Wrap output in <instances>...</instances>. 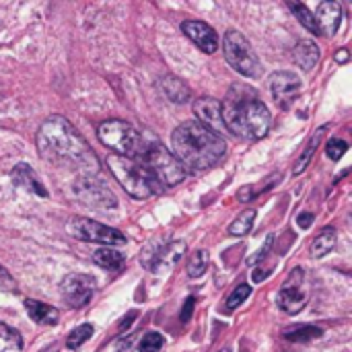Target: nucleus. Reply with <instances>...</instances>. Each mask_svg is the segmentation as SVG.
I'll list each match as a JSON object with an SVG mask.
<instances>
[{"instance_id":"nucleus-1","label":"nucleus","mask_w":352,"mask_h":352,"mask_svg":"<svg viewBox=\"0 0 352 352\" xmlns=\"http://www.w3.org/2000/svg\"><path fill=\"white\" fill-rule=\"evenodd\" d=\"M37 148L43 159L74 167L80 175L99 173V159L76 128L62 116L47 118L37 130Z\"/></svg>"},{"instance_id":"nucleus-2","label":"nucleus","mask_w":352,"mask_h":352,"mask_svg":"<svg viewBox=\"0 0 352 352\" xmlns=\"http://www.w3.org/2000/svg\"><path fill=\"white\" fill-rule=\"evenodd\" d=\"M221 111L227 132L245 140H262L272 126L268 105L260 99L256 89L243 82H235L227 91Z\"/></svg>"},{"instance_id":"nucleus-3","label":"nucleus","mask_w":352,"mask_h":352,"mask_svg":"<svg viewBox=\"0 0 352 352\" xmlns=\"http://www.w3.org/2000/svg\"><path fill=\"white\" fill-rule=\"evenodd\" d=\"M171 153L184 169L204 171L221 163L227 155V142L196 120L179 124L171 134Z\"/></svg>"},{"instance_id":"nucleus-4","label":"nucleus","mask_w":352,"mask_h":352,"mask_svg":"<svg viewBox=\"0 0 352 352\" xmlns=\"http://www.w3.org/2000/svg\"><path fill=\"white\" fill-rule=\"evenodd\" d=\"M107 165H109V171L116 175V179L122 184V188L134 200H146V198H151V196L161 192L159 182L140 163H136L134 159L109 155L107 157Z\"/></svg>"},{"instance_id":"nucleus-5","label":"nucleus","mask_w":352,"mask_h":352,"mask_svg":"<svg viewBox=\"0 0 352 352\" xmlns=\"http://www.w3.org/2000/svg\"><path fill=\"white\" fill-rule=\"evenodd\" d=\"M138 163L163 186H177L179 182H184V177L188 173L184 169V165L175 159V155L157 140H153L140 148Z\"/></svg>"},{"instance_id":"nucleus-6","label":"nucleus","mask_w":352,"mask_h":352,"mask_svg":"<svg viewBox=\"0 0 352 352\" xmlns=\"http://www.w3.org/2000/svg\"><path fill=\"white\" fill-rule=\"evenodd\" d=\"M223 54L227 58V62L231 64L233 70H237L239 74H243L245 78H260L264 68H262V62L256 54V50L252 47L250 39L235 31V29H229L223 37Z\"/></svg>"},{"instance_id":"nucleus-7","label":"nucleus","mask_w":352,"mask_h":352,"mask_svg":"<svg viewBox=\"0 0 352 352\" xmlns=\"http://www.w3.org/2000/svg\"><path fill=\"white\" fill-rule=\"evenodd\" d=\"M97 136L101 144L113 151V155L126 157V159L138 157L140 148L144 146L140 132L130 122H124V120H105L97 128Z\"/></svg>"},{"instance_id":"nucleus-8","label":"nucleus","mask_w":352,"mask_h":352,"mask_svg":"<svg viewBox=\"0 0 352 352\" xmlns=\"http://www.w3.org/2000/svg\"><path fill=\"white\" fill-rule=\"evenodd\" d=\"M70 196L80 202L82 206L95 208V210H116L118 208V198L116 194L101 184L99 179H95V175H78L72 184H70Z\"/></svg>"},{"instance_id":"nucleus-9","label":"nucleus","mask_w":352,"mask_h":352,"mask_svg":"<svg viewBox=\"0 0 352 352\" xmlns=\"http://www.w3.org/2000/svg\"><path fill=\"white\" fill-rule=\"evenodd\" d=\"M66 231L80 241H89V243H99L105 248H116V245H124L126 237L122 231L107 227L103 223H97L93 219H85V217H76L70 219L66 225Z\"/></svg>"},{"instance_id":"nucleus-10","label":"nucleus","mask_w":352,"mask_h":352,"mask_svg":"<svg viewBox=\"0 0 352 352\" xmlns=\"http://www.w3.org/2000/svg\"><path fill=\"white\" fill-rule=\"evenodd\" d=\"M309 295H311V289H309V280H307L305 270L295 268L289 274V278L283 283V287L278 289L276 303H278L280 311H285L287 316H297L307 307Z\"/></svg>"},{"instance_id":"nucleus-11","label":"nucleus","mask_w":352,"mask_h":352,"mask_svg":"<svg viewBox=\"0 0 352 352\" xmlns=\"http://www.w3.org/2000/svg\"><path fill=\"white\" fill-rule=\"evenodd\" d=\"M270 93L274 97V103L280 107V109H291L293 103L299 99L301 95V78L291 72V70H278V72H272L270 74Z\"/></svg>"},{"instance_id":"nucleus-12","label":"nucleus","mask_w":352,"mask_h":352,"mask_svg":"<svg viewBox=\"0 0 352 352\" xmlns=\"http://www.w3.org/2000/svg\"><path fill=\"white\" fill-rule=\"evenodd\" d=\"M95 278L89 276V274H80V272H74V274H68L62 285H60V291H62V297L64 301L72 307V309H80L85 307L93 295H95Z\"/></svg>"},{"instance_id":"nucleus-13","label":"nucleus","mask_w":352,"mask_h":352,"mask_svg":"<svg viewBox=\"0 0 352 352\" xmlns=\"http://www.w3.org/2000/svg\"><path fill=\"white\" fill-rule=\"evenodd\" d=\"M182 31L186 37H190L202 52L206 54H214L219 50V35L217 31L204 23V21H184L182 23Z\"/></svg>"},{"instance_id":"nucleus-14","label":"nucleus","mask_w":352,"mask_h":352,"mask_svg":"<svg viewBox=\"0 0 352 352\" xmlns=\"http://www.w3.org/2000/svg\"><path fill=\"white\" fill-rule=\"evenodd\" d=\"M194 113L198 116L196 122H200L202 126H206L214 134L227 132L225 122H223L221 101H217L214 97H200V99H196L194 101Z\"/></svg>"},{"instance_id":"nucleus-15","label":"nucleus","mask_w":352,"mask_h":352,"mask_svg":"<svg viewBox=\"0 0 352 352\" xmlns=\"http://www.w3.org/2000/svg\"><path fill=\"white\" fill-rule=\"evenodd\" d=\"M314 16H316L320 33L332 37L338 33L340 23H342V6L338 2H322Z\"/></svg>"},{"instance_id":"nucleus-16","label":"nucleus","mask_w":352,"mask_h":352,"mask_svg":"<svg viewBox=\"0 0 352 352\" xmlns=\"http://www.w3.org/2000/svg\"><path fill=\"white\" fill-rule=\"evenodd\" d=\"M12 184L19 188V190H25L33 196H39V198H47V190L45 186L41 184V179L37 177V173L27 165V163H16L12 173Z\"/></svg>"},{"instance_id":"nucleus-17","label":"nucleus","mask_w":352,"mask_h":352,"mask_svg":"<svg viewBox=\"0 0 352 352\" xmlns=\"http://www.w3.org/2000/svg\"><path fill=\"white\" fill-rule=\"evenodd\" d=\"M184 254H186V241H171L153 254V260L146 264V268H151L153 272H163V270L175 266Z\"/></svg>"},{"instance_id":"nucleus-18","label":"nucleus","mask_w":352,"mask_h":352,"mask_svg":"<svg viewBox=\"0 0 352 352\" xmlns=\"http://www.w3.org/2000/svg\"><path fill=\"white\" fill-rule=\"evenodd\" d=\"M159 87H161L163 95H165L169 101H173V103H188L190 97H192L190 87H188L182 78H177V76H173V74L163 76V78L159 80Z\"/></svg>"},{"instance_id":"nucleus-19","label":"nucleus","mask_w":352,"mask_h":352,"mask_svg":"<svg viewBox=\"0 0 352 352\" xmlns=\"http://www.w3.org/2000/svg\"><path fill=\"white\" fill-rule=\"evenodd\" d=\"M293 58L303 70H314V66L320 62V47L311 39H301L293 50Z\"/></svg>"},{"instance_id":"nucleus-20","label":"nucleus","mask_w":352,"mask_h":352,"mask_svg":"<svg viewBox=\"0 0 352 352\" xmlns=\"http://www.w3.org/2000/svg\"><path fill=\"white\" fill-rule=\"evenodd\" d=\"M23 303H25L29 318L35 324H41V326H56L58 324V311L52 305L41 303V301H33V299H25Z\"/></svg>"},{"instance_id":"nucleus-21","label":"nucleus","mask_w":352,"mask_h":352,"mask_svg":"<svg viewBox=\"0 0 352 352\" xmlns=\"http://www.w3.org/2000/svg\"><path fill=\"white\" fill-rule=\"evenodd\" d=\"M336 241H338V235L332 227H326L314 241H311V258H324L328 256L334 248H336Z\"/></svg>"},{"instance_id":"nucleus-22","label":"nucleus","mask_w":352,"mask_h":352,"mask_svg":"<svg viewBox=\"0 0 352 352\" xmlns=\"http://www.w3.org/2000/svg\"><path fill=\"white\" fill-rule=\"evenodd\" d=\"M93 260L97 266L105 268V270H120L126 262V258L122 256V252L113 250V248H101L93 254Z\"/></svg>"},{"instance_id":"nucleus-23","label":"nucleus","mask_w":352,"mask_h":352,"mask_svg":"<svg viewBox=\"0 0 352 352\" xmlns=\"http://www.w3.org/2000/svg\"><path fill=\"white\" fill-rule=\"evenodd\" d=\"M328 128L326 126H322L320 130H316V134L311 136V140H309V144L305 146V151H303V155L297 159V163H295V169H293V173L295 175H301L305 169H307V165L311 163V159H314V155H316V151H318V146H320V140L324 138V132H326Z\"/></svg>"},{"instance_id":"nucleus-24","label":"nucleus","mask_w":352,"mask_h":352,"mask_svg":"<svg viewBox=\"0 0 352 352\" xmlns=\"http://www.w3.org/2000/svg\"><path fill=\"white\" fill-rule=\"evenodd\" d=\"M322 328H316V326H295V328H289L285 332V338L289 342H295V344H303V342H311L316 338H322Z\"/></svg>"},{"instance_id":"nucleus-25","label":"nucleus","mask_w":352,"mask_h":352,"mask_svg":"<svg viewBox=\"0 0 352 352\" xmlns=\"http://www.w3.org/2000/svg\"><path fill=\"white\" fill-rule=\"evenodd\" d=\"M210 264V254L206 250H196L190 260H188V276L190 278H200L208 270Z\"/></svg>"},{"instance_id":"nucleus-26","label":"nucleus","mask_w":352,"mask_h":352,"mask_svg":"<svg viewBox=\"0 0 352 352\" xmlns=\"http://www.w3.org/2000/svg\"><path fill=\"white\" fill-rule=\"evenodd\" d=\"M0 352H23L21 334L4 324H0Z\"/></svg>"},{"instance_id":"nucleus-27","label":"nucleus","mask_w":352,"mask_h":352,"mask_svg":"<svg viewBox=\"0 0 352 352\" xmlns=\"http://www.w3.org/2000/svg\"><path fill=\"white\" fill-rule=\"evenodd\" d=\"M256 210H243L241 214H237V219L231 223V227H229V233L233 235V237H243V235H248L250 231H252V227H254V223H256Z\"/></svg>"},{"instance_id":"nucleus-28","label":"nucleus","mask_w":352,"mask_h":352,"mask_svg":"<svg viewBox=\"0 0 352 352\" xmlns=\"http://www.w3.org/2000/svg\"><path fill=\"white\" fill-rule=\"evenodd\" d=\"M289 8L293 10V14L297 16V21H299L307 31H311V33L320 35V29H318L316 16L311 14V10H309L305 4H301V2H289Z\"/></svg>"},{"instance_id":"nucleus-29","label":"nucleus","mask_w":352,"mask_h":352,"mask_svg":"<svg viewBox=\"0 0 352 352\" xmlns=\"http://www.w3.org/2000/svg\"><path fill=\"white\" fill-rule=\"evenodd\" d=\"M93 326L91 324H82V326H78L76 330H72V334L68 336V340H66V349L68 351H78L91 336H93Z\"/></svg>"},{"instance_id":"nucleus-30","label":"nucleus","mask_w":352,"mask_h":352,"mask_svg":"<svg viewBox=\"0 0 352 352\" xmlns=\"http://www.w3.org/2000/svg\"><path fill=\"white\" fill-rule=\"evenodd\" d=\"M163 346H165V338L159 332H148L140 338L138 352H161Z\"/></svg>"},{"instance_id":"nucleus-31","label":"nucleus","mask_w":352,"mask_h":352,"mask_svg":"<svg viewBox=\"0 0 352 352\" xmlns=\"http://www.w3.org/2000/svg\"><path fill=\"white\" fill-rule=\"evenodd\" d=\"M252 295V287L250 285H239L229 297H227V311H235L237 307H241L245 303V299Z\"/></svg>"},{"instance_id":"nucleus-32","label":"nucleus","mask_w":352,"mask_h":352,"mask_svg":"<svg viewBox=\"0 0 352 352\" xmlns=\"http://www.w3.org/2000/svg\"><path fill=\"white\" fill-rule=\"evenodd\" d=\"M346 148H349V144H346L344 140H340V138H332V140L328 142V146H326V155H328L332 161H340V159L344 157Z\"/></svg>"},{"instance_id":"nucleus-33","label":"nucleus","mask_w":352,"mask_h":352,"mask_svg":"<svg viewBox=\"0 0 352 352\" xmlns=\"http://www.w3.org/2000/svg\"><path fill=\"white\" fill-rule=\"evenodd\" d=\"M258 196V192L254 190V186H243L239 192H237V198L241 200V202H250V200H254Z\"/></svg>"},{"instance_id":"nucleus-34","label":"nucleus","mask_w":352,"mask_h":352,"mask_svg":"<svg viewBox=\"0 0 352 352\" xmlns=\"http://www.w3.org/2000/svg\"><path fill=\"white\" fill-rule=\"evenodd\" d=\"M194 305H196V299H194V297H188V301L184 303V309H182V322H184V324L192 318Z\"/></svg>"},{"instance_id":"nucleus-35","label":"nucleus","mask_w":352,"mask_h":352,"mask_svg":"<svg viewBox=\"0 0 352 352\" xmlns=\"http://www.w3.org/2000/svg\"><path fill=\"white\" fill-rule=\"evenodd\" d=\"M0 287H2V289H10V291L14 289V283H12L10 274H8L2 266H0Z\"/></svg>"},{"instance_id":"nucleus-36","label":"nucleus","mask_w":352,"mask_h":352,"mask_svg":"<svg viewBox=\"0 0 352 352\" xmlns=\"http://www.w3.org/2000/svg\"><path fill=\"white\" fill-rule=\"evenodd\" d=\"M311 223H314V214H309V212H301V214L297 217V225H299L301 229H309Z\"/></svg>"},{"instance_id":"nucleus-37","label":"nucleus","mask_w":352,"mask_h":352,"mask_svg":"<svg viewBox=\"0 0 352 352\" xmlns=\"http://www.w3.org/2000/svg\"><path fill=\"white\" fill-rule=\"evenodd\" d=\"M136 316H138V314H136V311H130V314H128V316H126V320H124V322H122V326H120V330H122V332H126V330H128V328H130V324H132V322H134V320H136Z\"/></svg>"},{"instance_id":"nucleus-38","label":"nucleus","mask_w":352,"mask_h":352,"mask_svg":"<svg viewBox=\"0 0 352 352\" xmlns=\"http://www.w3.org/2000/svg\"><path fill=\"white\" fill-rule=\"evenodd\" d=\"M134 340H136L134 336H130V338H126V340H124V342L120 344L122 349H118V351H116V352H130V349H132V344H134Z\"/></svg>"},{"instance_id":"nucleus-39","label":"nucleus","mask_w":352,"mask_h":352,"mask_svg":"<svg viewBox=\"0 0 352 352\" xmlns=\"http://www.w3.org/2000/svg\"><path fill=\"white\" fill-rule=\"evenodd\" d=\"M346 60H349V52H346V50H340V52L336 54V62L342 64V62H346Z\"/></svg>"},{"instance_id":"nucleus-40","label":"nucleus","mask_w":352,"mask_h":352,"mask_svg":"<svg viewBox=\"0 0 352 352\" xmlns=\"http://www.w3.org/2000/svg\"><path fill=\"white\" fill-rule=\"evenodd\" d=\"M39 352H58V351H56V344H50V346H45L43 351H39Z\"/></svg>"},{"instance_id":"nucleus-41","label":"nucleus","mask_w":352,"mask_h":352,"mask_svg":"<svg viewBox=\"0 0 352 352\" xmlns=\"http://www.w3.org/2000/svg\"><path fill=\"white\" fill-rule=\"evenodd\" d=\"M223 352H231V351H229V349H225V351H223Z\"/></svg>"}]
</instances>
